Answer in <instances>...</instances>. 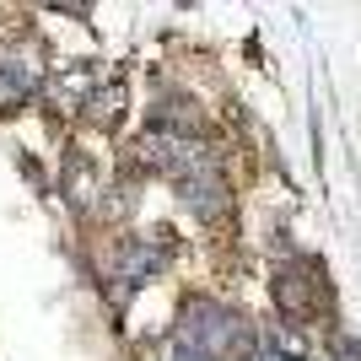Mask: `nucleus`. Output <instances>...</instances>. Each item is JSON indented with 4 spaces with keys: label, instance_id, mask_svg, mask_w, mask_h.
Masks as SVG:
<instances>
[{
    "label": "nucleus",
    "instance_id": "1",
    "mask_svg": "<svg viewBox=\"0 0 361 361\" xmlns=\"http://www.w3.org/2000/svg\"><path fill=\"white\" fill-rule=\"evenodd\" d=\"M178 345L200 350V356H211V361H232V356H248V350H254V334H248V324H243L232 307H221V302L183 297V307H178Z\"/></svg>",
    "mask_w": 361,
    "mask_h": 361
},
{
    "label": "nucleus",
    "instance_id": "2",
    "mask_svg": "<svg viewBox=\"0 0 361 361\" xmlns=\"http://www.w3.org/2000/svg\"><path fill=\"white\" fill-rule=\"evenodd\" d=\"M178 200H183V205H189L205 226L226 221V216H232V189H226L221 162H205V167H195L189 178H178Z\"/></svg>",
    "mask_w": 361,
    "mask_h": 361
},
{
    "label": "nucleus",
    "instance_id": "3",
    "mask_svg": "<svg viewBox=\"0 0 361 361\" xmlns=\"http://www.w3.org/2000/svg\"><path fill=\"white\" fill-rule=\"evenodd\" d=\"M167 254H173L167 226H157V232H146V238H124L119 243V281L130 291L146 286V281H157V275L167 270Z\"/></svg>",
    "mask_w": 361,
    "mask_h": 361
},
{
    "label": "nucleus",
    "instance_id": "4",
    "mask_svg": "<svg viewBox=\"0 0 361 361\" xmlns=\"http://www.w3.org/2000/svg\"><path fill=\"white\" fill-rule=\"evenodd\" d=\"M275 302L286 318H307L318 307V281H313V264H286L275 275Z\"/></svg>",
    "mask_w": 361,
    "mask_h": 361
},
{
    "label": "nucleus",
    "instance_id": "5",
    "mask_svg": "<svg viewBox=\"0 0 361 361\" xmlns=\"http://www.w3.org/2000/svg\"><path fill=\"white\" fill-rule=\"evenodd\" d=\"M38 87H44V75L32 71V65L0 60V114H16L27 97H38Z\"/></svg>",
    "mask_w": 361,
    "mask_h": 361
},
{
    "label": "nucleus",
    "instance_id": "6",
    "mask_svg": "<svg viewBox=\"0 0 361 361\" xmlns=\"http://www.w3.org/2000/svg\"><path fill=\"white\" fill-rule=\"evenodd\" d=\"M124 103H130L124 81H103V87H97V92L87 97V103H81V114H87V124H97V130H119Z\"/></svg>",
    "mask_w": 361,
    "mask_h": 361
},
{
    "label": "nucleus",
    "instance_id": "7",
    "mask_svg": "<svg viewBox=\"0 0 361 361\" xmlns=\"http://www.w3.org/2000/svg\"><path fill=\"white\" fill-rule=\"evenodd\" d=\"M65 195H71L75 211H87V205H97V173H92V162L81 157V151H65Z\"/></svg>",
    "mask_w": 361,
    "mask_h": 361
},
{
    "label": "nucleus",
    "instance_id": "8",
    "mask_svg": "<svg viewBox=\"0 0 361 361\" xmlns=\"http://www.w3.org/2000/svg\"><path fill=\"white\" fill-rule=\"evenodd\" d=\"M108 195H114V200H103V216H108V221H119L124 211H135V178H130V183H114Z\"/></svg>",
    "mask_w": 361,
    "mask_h": 361
},
{
    "label": "nucleus",
    "instance_id": "9",
    "mask_svg": "<svg viewBox=\"0 0 361 361\" xmlns=\"http://www.w3.org/2000/svg\"><path fill=\"white\" fill-rule=\"evenodd\" d=\"M248 361H297V356H286V350L275 345V340H254V350H248Z\"/></svg>",
    "mask_w": 361,
    "mask_h": 361
},
{
    "label": "nucleus",
    "instance_id": "10",
    "mask_svg": "<svg viewBox=\"0 0 361 361\" xmlns=\"http://www.w3.org/2000/svg\"><path fill=\"white\" fill-rule=\"evenodd\" d=\"M167 361H211V356H200V350H189V345H178V340H173V356Z\"/></svg>",
    "mask_w": 361,
    "mask_h": 361
}]
</instances>
